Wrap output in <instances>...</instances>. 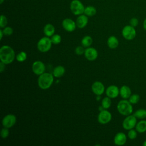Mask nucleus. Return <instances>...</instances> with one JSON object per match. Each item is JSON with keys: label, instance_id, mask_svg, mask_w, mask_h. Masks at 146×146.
Here are the masks:
<instances>
[{"label": "nucleus", "instance_id": "nucleus-1", "mask_svg": "<svg viewBox=\"0 0 146 146\" xmlns=\"http://www.w3.org/2000/svg\"><path fill=\"white\" fill-rule=\"evenodd\" d=\"M15 54L14 50L10 46L7 45L2 46L0 48L1 62L6 64L12 63L15 58Z\"/></svg>", "mask_w": 146, "mask_h": 146}, {"label": "nucleus", "instance_id": "nucleus-2", "mask_svg": "<svg viewBox=\"0 0 146 146\" xmlns=\"http://www.w3.org/2000/svg\"><path fill=\"white\" fill-rule=\"evenodd\" d=\"M54 82V75L50 73L44 72L39 75L38 79L39 87L42 90L49 88Z\"/></svg>", "mask_w": 146, "mask_h": 146}, {"label": "nucleus", "instance_id": "nucleus-3", "mask_svg": "<svg viewBox=\"0 0 146 146\" xmlns=\"http://www.w3.org/2000/svg\"><path fill=\"white\" fill-rule=\"evenodd\" d=\"M117 110L121 115L127 116L132 113L133 107L129 100L123 99L117 103Z\"/></svg>", "mask_w": 146, "mask_h": 146}, {"label": "nucleus", "instance_id": "nucleus-4", "mask_svg": "<svg viewBox=\"0 0 146 146\" xmlns=\"http://www.w3.org/2000/svg\"><path fill=\"white\" fill-rule=\"evenodd\" d=\"M52 44L51 38L48 36H44L38 42L37 48L40 52H46L50 50Z\"/></svg>", "mask_w": 146, "mask_h": 146}, {"label": "nucleus", "instance_id": "nucleus-5", "mask_svg": "<svg viewBox=\"0 0 146 146\" xmlns=\"http://www.w3.org/2000/svg\"><path fill=\"white\" fill-rule=\"evenodd\" d=\"M85 7L79 0H72L70 3V10L72 14L79 15L84 14Z\"/></svg>", "mask_w": 146, "mask_h": 146}, {"label": "nucleus", "instance_id": "nucleus-6", "mask_svg": "<svg viewBox=\"0 0 146 146\" xmlns=\"http://www.w3.org/2000/svg\"><path fill=\"white\" fill-rule=\"evenodd\" d=\"M137 123V118L133 115H129L124 119L122 126L125 130H129L135 127Z\"/></svg>", "mask_w": 146, "mask_h": 146}, {"label": "nucleus", "instance_id": "nucleus-7", "mask_svg": "<svg viewBox=\"0 0 146 146\" xmlns=\"http://www.w3.org/2000/svg\"><path fill=\"white\" fill-rule=\"evenodd\" d=\"M121 34L124 38L127 40H132L134 39L136 35V31L134 27L129 25L125 26L122 29Z\"/></svg>", "mask_w": 146, "mask_h": 146}, {"label": "nucleus", "instance_id": "nucleus-8", "mask_svg": "<svg viewBox=\"0 0 146 146\" xmlns=\"http://www.w3.org/2000/svg\"><path fill=\"white\" fill-rule=\"evenodd\" d=\"M112 119V115L110 112L106 109L100 111L98 116V120L99 123L102 124H106L108 123Z\"/></svg>", "mask_w": 146, "mask_h": 146}, {"label": "nucleus", "instance_id": "nucleus-9", "mask_svg": "<svg viewBox=\"0 0 146 146\" xmlns=\"http://www.w3.org/2000/svg\"><path fill=\"white\" fill-rule=\"evenodd\" d=\"M17 121L16 116L13 114H7L2 119V125L4 127L10 128L14 126Z\"/></svg>", "mask_w": 146, "mask_h": 146}, {"label": "nucleus", "instance_id": "nucleus-10", "mask_svg": "<svg viewBox=\"0 0 146 146\" xmlns=\"http://www.w3.org/2000/svg\"><path fill=\"white\" fill-rule=\"evenodd\" d=\"M45 69L44 64L40 60L35 61L32 64V70L35 75H40L44 72Z\"/></svg>", "mask_w": 146, "mask_h": 146}, {"label": "nucleus", "instance_id": "nucleus-11", "mask_svg": "<svg viewBox=\"0 0 146 146\" xmlns=\"http://www.w3.org/2000/svg\"><path fill=\"white\" fill-rule=\"evenodd\" d=\"M62 25L63 28L68 32L74 31L77 27L76 22L70 18H66L63 19L62 23Z\"/></svg>", "mask_w": 146, "mask_h": 146}, {"label": "nucleus", "instance_id": "nucleus-12", "mask_svg": "<svg viewBox=\"0 0 146 146\" xmlns=\"http://www.w3.org/2000/svg\"><path fill=\"white\" fill-rule=\"evenodd\" d=\"M84 56L89 61H94L96 59L98 56L97 50L94 47H87L84 51Z\"/></svg>", "mask_w": 146, "mask_h": 146}, {"label": "nucleus", "instance_id": "nucleus-13", "mask_svg": "<svg viewBox=\"0 0 146 146\" xmlns=\"http://www.w3.org/2000/svg\"><path fill=\"white\" fill-rule=\"evenodd\" d=\"M91 90L95 95L97 96H100L104 93L105 88L104 84L102 82L99 81H96L92 84Z\"/></svg>", "mask_w": 146, "mask_h": 146}, {"label": "nucleus", "instance_id": "nucleus-14", "mask_svg": "<svg viewBox=\"0 0 146 146\" xmlns=\"http://www.w3.org/2000/svg\"><path fill=\"white\" fill-rule=\"evenodd\" d=\"M120 92V89L115 85H111L107 87L106 90L107 96L111 99L116 98L118 96Z\"/></svg>", "mask_w": 146, "mask_h": 146}, {"label": "nucleus", "instance_id": "nucleus-15", "mask_svg": "<svg viewBox=\"0 0 146 146\" xmlns=\"http://www.w3.org/2000/svg\"><path fill=\"white\" fill-rule=\"evenodd\" d=\"M115 144L117 145H123L127 141V136L123 132H120L117 133L113 139Z\"/></svg>", "mask_w": 146, "mask_h": 146}, {"label": "nucleus", "instance_id": "nucleus-16", "mask_svg": "<svg viewBox=\"0 0 146 146\" xmlns=\"http://www.w3.org/2000/svg\"><path fill=\"white\" fill-rule=\"evenodd\" d=\"M88 22V17L84 14H81L78 15L75 22H76V26L78 28L83 29L87 26Z\"/></svg>", "mask_w": 146, "mask_h": 146}, {"label": "nucleus", "instance_id": "nucleus-17", "mask_svg": "<svg viewBox=\"0 0 146 146\" xmlns=\"http://www.w3.org/2000/svg\"><path fill=\"white\" fill-rule=\"evenodd\" d=\"M119 94L123 99H128L131 95V90L128 86L124 85L120 87Z\"/></svg>", "mask_w": 146, "mask_h": 146}, {"label": "nucleus", "instance_id": "nucleus-18", "mask_svg": "<svg viewBox=\"0 0 146 146\" xmlns=\"http://www.w3.org/2000/svg\"><path fill=\"white\" fill-rule=\"evenodd\" d=\"M55 31V27L52 24L48 23L44 26L43 33L46 36H48V37L52 36L54 34Z\"/></svg>", "mask_w": 146, "mask_h": 146}, {"label": "nucleus", "instance_id": "nucleus-19", "mask_svg": "<svg viewBox=\"0 0 146 146\" xmlns=\"http://www.w3.org/2000/svg\"><path fill=\"white\" fill-rule=\"evenodd\" d=\"M107 45L111 49H115L119 46V40L115 36H111L107 39Z\"/></svg>", "mask_w": 146, "mask_h": 146}, {"label": "nucleus", "instance_id": "nucleus-20", "mask_svg": "<svg viewBox=\"0 0 146 146\" xmlns=\"http://www.w3.org/2000/svg\"><path fill=\"white\" fill-rule=\"evenodd\" d=\"M136 130L140 133H143L146 131V120L141 119L136 123Z\"/></svg>", "mask_w": 146, "mask_h": 146}, {"label": "nucleus", "instance_id": "nucleus-21", "mask_svg": "<svg viewBox=\"0 0 146 146\" xmlns=\"http://www.w3.org/2000/svg\"><path fill=\"white\" fill-rule=\"evenodd\" d=\"M65 73V68L62 66H58L53 70L52 74L55 78H60Z\"/></svg>", "mask_w": 146, "mask_h": 146}, {"label": "nucleus", "instance_id": "nucleus-22", "mask_svg": "<svg viewBox=\"0 0 146 146\" xmlns=\"http://www.w3.org/2000/svg\"><path fill=\"white\" fill-rule=\"evenodd\" d=\"M84 14L87 17H92L96 14V9L92 6H88L85 7Z\"/></svg>", "mask_w": 146, "mask_h": 146}, {"label": "nucleus", "instance_id": "nucleus-23", "mask_svg": "<svg viewBox=\"0 0 146 146\" xmlns=\"http://www.w3.org/2000/svg\"><path fill=\"white\" fill-rule=\"evenodd\" d=\"M81 43L83 47H88L92 43V38L89 35L84 36L81 40Z\"/></svg>", "mask_w": 146, "mask_h": 146}, {"label": "nucleus", "instance_id": "nucleus-24", "mask_svg": "<svg viewBox=\"0 0 146 146\" xmlns=\"http://www.w3.org/2000/svg\"><path fill=\"white\" fill-rule=\"evenodd\" d=\"M136 118L139 119H144L146 118V110L145 109H139L136 110L133 114Z\"/></svg>", "mask_w": 146, "mask_h": 146}, {"label": "nucleus", "instance_id": "nucleus-25", "mask_svg": "<svg viewBox=\"0 0 146 146\" xmlns=\"http://www.w3.org/2000/svg\"><path fill=\"white\" fill-rule=\"evenodd\" d=\"M111 105V98L107 96L103 99L102 100V106L103 107L104 109H108L110 107Z\"/></svg>", "mask_w": 146, "mask_h": 146}, {"label": "nucleus", "instance_id": "nucleus-26", "mask_svg": "<svg viewBox=\"0 0 146 146\" xmlns=\"http://www.w3.org/2000/svg\"><path fill=\"white\" fill-rule=\"evenodd\" d=\"M129 99V102L132 104H135L139 102L140 100V96L138 94H131L130 97L128 98Z\"/></svg>", "mask_w": 146, "mask_h": 146}, {"label": "nucleus", "instance_id": "nucleus-27", "mask_svg": "<svg viewBox=\"0 0 146 146\" xmlns=\"http://www.w3.org/2000/svg\"><path fill=\"white\" fill-rule=\"evenodd\" d=\"M27 59V54L24 51H21L16 56V59L19 62H22Z\"/></svg>", "mask_w": 146, "mask_h": 146}, {"label": "nucleus", "instance_id": "nucleus-28", "mask_svg": "<svg viewBox=\"0 0 146 146\" xmlns=\"http://www.w3.org/2000/svg\"><path fill=\"white\" fill-rule=\"evenodd\" d=\"M51 40L52 44H58L60 43L62 38L60 35L59 34H54L52 36H51Z\"/></svg>", "mask_w": 146, "mask_h": 146}, {"label": "nucleus", "instance_id": "nucleus-29", "mask_svg": "<svg viewBox=\"0 0 146 146\" xmlns=\"http://www.w3.org/2000/svg\"><path fill=\"white\" fill-rule=\"evenodd\" d=\"M7 24V19L6 17L4 15H1V21H0V27L3 29L6 26Z\"/></svg>", "mask_w": 146, "mask_h": 146}, {"label": "nucleus", "instance_id": "nucleus-30", "mask_svg": "<svg viewBox=\"0 0 146 146\" xmlns=\"http://www.w3.org/2000/svg\"><path fill=\"white\" fill-rule=\"evenodd\" d=\"M137 131L133 129H129L128 132V137L129 139L131 140H133L136 138L137 137Z\"/></svg>", "mask_w": 146, "mask_h": 146}, {"label": "nucleus", "instance_id": "nucleus-31", "mask_svg": "<svg viewBox=\"0 0 146 146\" xmlns=\"http://www.w3.org/2000/svg\"><path fill=\"white\" fill-rule=\"evenodd\" d=\"M3 32L4 33V35L6 36H10L13 34V29L12 27H9V26H6L5 27L3 28L2 30Z\"/></svg>", "mask_w": 146, "mask_h": 146}, {"label": "nucleus", "instance_id": "nucleus-32", "mask_svg": "<svg viewBox=\"0 0 146 146\" xmlns=\"http://www.w3.org/2000/svg\"><path fill=\"white\" fill-rule=\"evenodd\" d=\"M9 135V128L4 127L2 129L1 131V136L2 139H6L7 138Z\"/></svg>", "mask_w": 146, "mask_h": 146}, {"label": "nucleus", "instance_id": "nucleus-33", "mask_svg": "<svg viewBox=\"0 0 146 146\" xmlns=\"http://www.w3.org/2000/svg\"><path fill=\"white\" fill-rule=\"evenodd\" d=\"M75 53L76 55H81L83 54H84V51H85V49L84 48L83 46H78L76 47L75 50Z\"/></svg>", "mask_w": 146, "mask_h": 146}, {"label": "nucleus", "instance_id": "nucleus-34", "mask_svg": "<svg viewBox=\"0 0 146 146\" xmlns=\"http://www.w3.org/2000/svg\"><path fill=\"white\" fill-rule=\"evenodd\" d=\"M139 20L136 18H132L129 21V25L134 27H136L138 25Z\"/></svg>", "mask_w": 146, "mask_h": 146}, {"label": "nucleus", "instance_id": "nucleus-35", "mask_svg": "<svg viewBox=\"0 0 146 146\" xmlns=\"http://www.w3.org/2000/svg\"><path fill=\"white\" fill-rule=\"evenodd\" d=\"M5 64L4 63L1 62L0 63V72H2L5 69Z\"/></svg>", "mask_w": 146, "mask_h": 146}, {"label": "nucleus", "instance_id": "nucleus-36", "mask_svg": "<svg viewBox=\"0 0 146 146\" xmlns=\"http://www.w3.org/2000/svg\"><path fill=\"white\" fill-rule=\"evenodd\" d=\"M3 35H4V33L3 32V30H0V39L1 40L2 39Z\"/></svg>", "mask_w": 146, "mask_h": 146}, {"label": "nucleus", "instance_id": "nucleus-37", "mask_svg": "<svg viewBox=\"0 0 146 146\" xmlns=\"http://www.w3.org/2000/svg\"><path fill=\"white\" fill-rule=\"evenodd\" d=\"M143 28H144V29L146 31V18H145V19H144V22H143Z\"/></svg>", "mask_w": 146, "mask_h": 146}, {"label": "nucleus", "instance_id": "nucleus-38", "mask_svg": "<svg viewBox=\"0 0 146 146\" xmlns=\"http://www.w3.org/2000/svg\"><path fill=\"white\" fill-rule=\"evenodd\" d=\"M142 145H143V146H146V140H145L143 143Z\"/></svg>", "mask_w": 146, "mask_h": 146}, {"label": "nucleus", "instance_id": "nucleus-39", "mask_svg": "<svg viewBox=\"0 0 146 146\" xmlns=\"http://www.w3.org/2000/svg\"><path fill=\"white\" fill-rule=\"evenodd\" d=\"M5 0H0V4H2Z\"/></svg>", "mask_w": 146, "mask_h": 146}]
</instances>
